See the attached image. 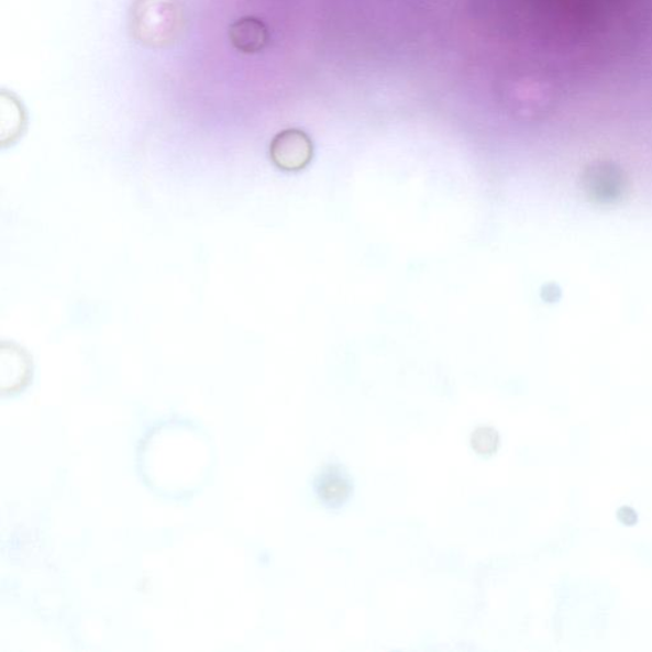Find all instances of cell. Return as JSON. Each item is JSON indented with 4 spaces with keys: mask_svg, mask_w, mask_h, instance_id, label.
I'll return each instance as SVG.
<instances>
[{
    "mask_svg": "<svg viewBox=\"0 0 652 652\" xmlns=\"http://www.w3.org/2000/svg\"><path fill=\"white\" fill-rule=\"evenodd\" d=\"M553 91L600 110L652 108V0H543Z\"/></svg>",
    "mask_w": 652,
    "mask_h": 652,
    "instance_id": "cell-1",
    "label": "cell"
},
{
    "mask_svg": "<svg viewBox=\"0 0 652 652\" xmlns=\"http://www.w3.org/2000/svg\"><path fill=\"white\" fill-rule=\"evenodd\" d=\"M25 110L14 96L2 93L0 102V142L5 147L12 144L25 129Z\"/></svg>",
    "mask_w": 652,
    "mask_h": 652,
    "instance_id": "cell-7",
    "label": "cell"
},
{
    "mask_svg": "<svg viewBox=\"0 0 652 652\" xmlns=\"http://www.w3.org/2000/svg\"><path fill=\"white\" fill-rule=\"evenodd\" d=\"M270 158L280 170H302L312 158V142L299 129H287L272 141Z\"/></svg>",
    "mask_w": 652,
    "mask_h": 652,
    "instance_id": "cell-4",
    "label": "cell"
},
{
    "mask_svg": "<svg viewBox=\"0 0 652 652\" xmlns=\"http://www.w3.org/2000/svg\"><path fill=\"white\" fill-rule=\"evenodd\" d=\"M354 483L347 469L340 463H328L313 479V493L318 501L329 510L341 509L350 502Z\"/></svg>",
    "mask_w": 652,
    "mask_h": 652,
    "instance_id": "cell-3",
    "label": "cell"
},
{
    "mask_svg": "<svg viewBox=\"0 0 652 652\" xmlns=\"http://www.w3.org/2000/svg\"><path fill=\"white\" fill-rule=\"evenodd\" d=\"M497 438L495 432L490 430H478L473 436V446L483 454L494 452L496 447Z\"/></svg>",
    "mask_w": 652,
    "mask_h": 652,
    "instance_id": "cell-8",
    "label": "cell"
},
{
    "mask_svg": "<svg viewBox=\"0 0 652 652\" xmlns=\"http://www.w3.org/2000/svg\"><path fill=\"white\" fill-rule=\"evenodd\" d=\"M29 375V354L13 343L0 345V377L3 388H19L26 383Z\"/></svg>",
    "mask_w": 652,
    "mask_h": 652,
    "instance_id": "cell-6",
    "label": "cell"
},
{
    "mask_svg": "<svg viewBox=\"0 0 652 652\" xmlns=\"http://www.w3.org/2000/svg\"><path fill=\"white\" fill-rule=\"evenodd\" d=\"M229 37L232 46L240 53L256 54L267 46L269 34L262 20L246 15L232 23Z\"/></svg>",
    "mask_w": 652,
    "mask_h": 652,
    "instance_id": "cell-5",
    "label": "cell"
},
{
    "mask_svg": "<svg viewBox=\"0 0 652 652\" xmlns=\"http://www.w3.org/2000/svg\"><path fill=\"white\" fill-rule=\"evenodd\" d=\"M187 25L179 0H135L131 30L136 42L150 47H166L179 40Z\"/></svg>",
    "mask_w": 652,
    "mask_h": 652,
    "instance_id": "cell-2",
    "label": "cell"
}]
</instances>
